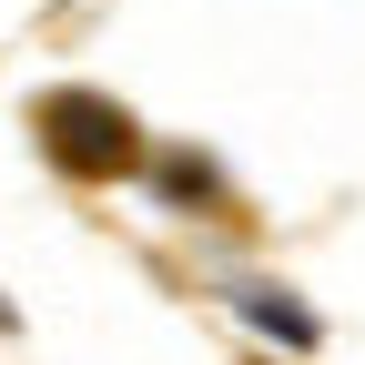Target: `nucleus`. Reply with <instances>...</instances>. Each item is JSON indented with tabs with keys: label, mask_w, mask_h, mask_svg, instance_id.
Here are the masks:
<instances>
[{
	"label": "nucleus",
	"mask_w": 365,
	"mask_h": 365,
	"mask_svg": "<svg viewBox=\"0 0 365 365\" xmlns=\"http://www.w3.org/2000/svg\"><path fill=\"white\" fill-rule=\"evenodd\" d=\"M41 153L61 173H81V182H112V173L143 163V132H132V112L102 102V91H51V102H41Z\"/></svg>",
	"instance_id": "nucleus-1"
},
{
	"label": "nucleus",
	"mask_w": 365,
	"mask_h": 365,
	"mask_svg": "<svg viewBox=\"0 0 365 365\" xmlns=\"http://www.w3.org/2000/svg\"><path fill=\"white\" fill-rule=\"evenodd\" d=\"M0 325H11V304H0Z\"/></svg>",
	"instance_id": "nucleus-3"
},
{
	"label": "nucleus",
	"mask_w": 365,
	"mask_h": 365,
	"mask_svg": "<svg viewBox=\"0 0 365 365\" xmlns=\"http://www.w3.org/2000/svg\"><path fill=\"white\" fill-rule=\"evenodd\" d=\"M244 314H254L274 345H314V314H304L294 294H244Z\"/></svg>",
	"instance_id": "nucleus-2"
}]
</instances>
